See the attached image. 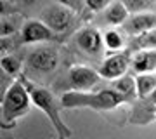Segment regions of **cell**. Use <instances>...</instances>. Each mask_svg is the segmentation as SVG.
<instances>
[{
  "label": "cell",
  "instance_id": "cell-1",
  "mask_svg": "<svg viewBox=\"0 0 156 139\" xmlns=\"http://www.w3.org/2000/svg\"><path fill=\"white\" fill-rule=\"evenodd\" d=\"M128 97L118 92L116 89H102L99 92H80V90H68L61 97L62 108H92L95 111L115 110L123 103H128Z\"/></svg>",
  "mask_w": 156,
  "mask_h": 139
},
{
  "label": "cell",
  "instance_id": "cell-2",
  "mask_svg": "<svg viewBox=\"0 0 156 139\" xmlns=\"http://www.w3.org/2000/svg\"><path fill=\"white\" fill-rule=\"evenodd\" d=\"M19 78H21L23 82H24V85L28 87V92H30V96H31V103H33L37 108H40V110L50 118V122H52V125L56 129L59 139H69L71 137V130L68 129V125L62 122L61 115H59V106H62L61 101H57L49 89L37 87L35 83H31L28 80V77L24 75V71L19 75Z\"/></svg>",
  "mask_w": 156,
  "mask_h": 139
},
{
  "label": "cell",
  "instance_id": "cell-3",
  "mask_svg": "<svg viewBox=\"0 0 156 139\" xmlns=\"http://www.w3.org/2000/svg\"><path fill=\"white\" fill-rule=\"evenodd\" d=\"M30 103H31V96L28 92V87L17 77L16 82H12L11 87L7 89L2 101V123L5 127H11L17 118L28 113Z\"/></svg>",
  "mask_w": 156,
  "mask_h": 139
},
{
  "label": "cell",
  "instance_id": "cell-4",
  "mask_svg": "<svg viewBox=\"0 0 156 139\" xmlns=\"http://www.w3.org/2000/svg\"><path fill=\"white\" fill-rule=\"evenodd\" d=\"M59 64V54L54 47H37L30 50L26 56V70L37 73V75H47L52 73Z\"/></svg>",
  "mask_w": 156,
  "mask_h": 139
},
{
  "label": "cell",
  "instance_id": "cell-5",
  "mask_svg": "<svg viewBox=\"0 0 156 139\" xmlns=\"http://www.w3.org/2000/svg\"><path fill=\"white\" fill-rule=\"evenodd\" d=\"M132 64V54L127 50H116L115 54L108 56L104 63L101 64L99 73L106 80H116L127 73L128 66Z\"/></svg>",
  "mask_w": 156,
  "mask_h": 139
},
{
  "label": "cell",
  "instance_id": "cell-6",
  "mask_svg": "<svg viewBox=\"0 0 156 139\" xmlns=\"http://www.w3.org/2000/svg\"><path fill=\"white\" fill-rule=\"evenodd\" d=\"M101 73L92 70L90 66H83V64H76V66L69 68V75H68V83L71 90H80V92H89L97 85Z\"/></svg>",
  "mask_w": 156,
  "mask_h": 139
},
{
  "label": "cell",
  "instance_id": "cell-7",
  "mask_svg": "<svg viewBox=\"0 0 156 139\" xmlns=\"http://www.w3.org/2000/svg\"><path fill=\"white\" fill-rule=\"evenodd\" d=\"M73 12L69 7H64L61 4L47 7L42 14V21L54 31V33H62L66 31L73 21Z\"/></svg>",
  "mask_w": 156,
  "mask_h": 139
},
{
  "label": "cell",
  "instance_id": "cell-8",
  "mask_svg": "<svg viewBox=\"0 0 156 139\" xmlns=\"http://www.w3.org/2000/svg\"><path fill=\"white\" fill-rule=\"evenodd\" d=\"M54 38V31L42 19H28L21 28L23 44H38Z\"/></svg>",
  "mask_w": 156,
  "mask_h": 139
},
{
  "label": "cell",
  "instance_id": "cell-9",
  "mask_svg": "<svg viewBox=\"0 0 156 139\" xmlns=\"http://www.w3.org/2000/svg\"><path fill=\"white\" fill-rule=\"evenodd\" d=\"M156 28V16L149 12H139L127 19L123 24V31L130 37H139L142 33H147Z\"/></svg>",
  "mask_w": 156,
  "mask_h": 139
},
{
  "label": "cell",
  "instance_id": "cell-10",
  "mask_svg": "<svg viewBox=\"0 0 156 139\" xmlns=\"http://www.w3.org/2000/svg\"><path fill=\"white\" fill-rule=\"evenodd\" d=\"M76 45L80 49L87 52V54L97 56L102 52V45H104V37H101L99 30L95 28H83L76 33Z\"/></svg>",
  "mask_w": 156,
  "mask_h": 139
},
{
  "label": "cell",
  "instance_id": "cell-11",
  "mask_svg": "<svg viewBox=\"0 0 156 139\" xmlns=\"http://www.w3.org/2000/svg\"><path fill=\"white\" fill-rule=\"evenodd\" d=\"M130 68L137 75L139 73H154L156 71V49H140L132 54Z\"/></svg>",
  "mask_w": 156,
  "mask_h": 139
},
{
  "label": "cell",
  "instance_id": "cell-12",
  "mask_svg": "<svg viewBox=\"0 0 156 139\" xmlns=\"http://www.w3.org/2000/svg\"><path fill=\"white\" fill-rule=\"evenodd\" d=\"M128 17H130V11L125 7L122 0L120 2H111L104 9V21L108 24H111V26H123Z\"/></svg>",
  "mask_w": 156,
  "mask_h": 139
},
{
  "label": "cell",
  "instance_id": "cell-13",
  "mask_svg": "<svg viewBox=\"0 0 156 139\" xmlns=\"http://www.w3.org/2000/svg\"><path fill=\"white\" fill-rule=\"evenodd\" d=\"M137 83V97L144 99L156 90V73H139L135 77Z\"/></svg>",
  "mask_w": 156,
  "mask_h": 139
},
{
  "label": "cell",
  "instance_id": "cell-14",
  "mask_svg": "<svg viewBox=\"0 0 156 139\" xmlns=\"http://www.w3.org/2000/svg\"><path fill=\"white\" fill-rule=\"evenodd\" d=\"M113 89H116L118 92L127 96L130 101L137 97V83H135V78L130 75H123V77L113 80Z\"/></svg>",
  "mask_w": 156,
  "mask_h": 139
},
{
  "label": "cell",
  "instance_id": "cell-15",
  "mask_svg": "<svg viewBox=\"0 0 156 139\" xmlns=\"http://www.w3.org/2000/svg\"><path fill=\"white\" fill-rule=\"evenodd\" d=\"M132 50H140V49H156V28L147 33H142L139 37H134V42L130 45Z\"/></svg>",
  "mask_w": 156,
  "mask_h": 139
},
{
  "label": "cell",
  "instance_id": "cell-16",
  "mask_svg": "<svg viewBox=\"0 0 156 139\" xmlns=\"http://www.w3.org/2000/svg\"><path fill=\"white\" fill-rule=\"evenodd\" d=\"M0 64H2V70L11 77H19L23 73V61L16 56H4Z\"/></svg>",
  "mask_w": 156,
  "mask_h": 139
},
{
  "label": "cell",
  "instance_id": "cell-17",
  "mask_svg": "<svg viewBox=\"0 0 156 139\" xmlns=\"http://www.w3.org/2000/svg\"><path fill=\"white\" fill-rule=\"evenodd\" d=\"M104 45H106L108 49L111 50H122L123 47V38L122 35H120V31H116V30H108L106 33H104Z\"/></svg>",
  "mask_w": 156,
  "mask_h": 139
},
{
  "label": "cell",
  "instance_id": "cell-18",
  "mask_svg": "<svg viewBox=\"0 0 156 139\" xmlns=\"http://www.w3.org/2000/svg\"><path fill=\"white\" fill-rule=\"evenodd\" d=\"M125 7H127L130 12H135V14H139V12H146L149 9V0H122Z\"/></svg>",
  "mask_w": 156,
  "mask_h": 139
},
{
  "label": "cell",
  "instance_id": "cell-19",
  "mask_svg": "<svg viewBox=\"0 0 156 139\" xmlns=\"http://www.w3.org/2000/svg\"><path fill=\"white\" fill-rule=\"evenodd\" d=\"M12 33H16V24L2 16V23H0V35H2V38H7Z\"/></svg>",
  "mask_w": 156,
  "mask_h": 139
},
{
  "label": "cell",
  "instance_id": "cell-20",
  "mask_svg": "<svg viewBox=\"0 0 156 139\" xmlns=\"http://www.w3.org/2000/svg\"><path fill=\"white\" fill-rule=\"evenodd\" d=\"M109 4H111V0H85V5H87V9H89V11H92V12L104 11Z\"/></svg>",
  "mask_w": 156,
  "mask_h": 139
},
{
  "label": "cell",
  "instance_id": "cell-21",
  "mask_svg": "<svg viewBox=\"0 0 156 139\" xmlns=\"http://www.w3.org/2000/svg\"><path fill=\"white\" fill-rule=\"evenodd\" d=\"M57 4H61L64 7H69L71 11H78L80 9V0H57Z\"/></svg>",
  "mask_w": 156,
  "mask_h": 139
},
{
  "label": "cell",
  "instance_id": "cell-22",
  "mask_svg": "<svg viewBox=\"0 0 156 139\" xmlns=\"http://www.w3.org/2000/svg\"><path fill=\"white\" fill-rule=\"evenodd\" d=\"M24 5H33V4H37V0H21Z\"/></svg>",
  "mask_w": 156,
  "mask_h": 139
},
{
  "label": "cell",
  "instance_id": "cell-23",
  "mask_svg": "<svg viewBox=\"0 0 156 139\" xmlns=\"http://www.w3.org/2000/svg\"><path fill=\"white\" fill-rule=\"evenodd\" d=\"M154 115H156V110H154Z\"/></svg>",
  "mask_w": 156,
  "mask_h": 139
}]
</instances>
